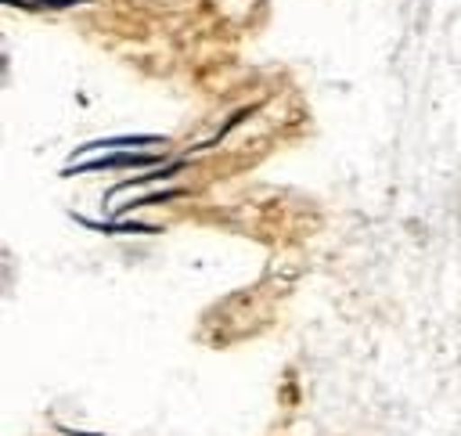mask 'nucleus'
Wrapping results in <instances>:
<instances>
[{"instance_id": "nucleus-1", "label": "nucleus", "mask_w": 461, "mask_h": 436, "mask_svg": "<svg viewBox=\"0 0 461 436\" xmlns=\"http://www.w3.org/2000/svg\"><path fill=\"white\" fill-rule=\"evenodd\" d=\"M119 166H158V155H155V151L104 155V159H94V162H83V166H68L65 177H76V173H86V169H119Z\"/></svg>"}, {"instance_id": "nucleus-3", "label": "nucleus", "mask_w": 461, "mask_h": 436, "mask_svg": "<svg viewBox=\"0 0 461 436\" xmlns=\"http://www.w3.org/2000/svg\"><path fill=\"white\" fill-rule=\"evenodd\" d=\"M180 191H158V195H148V198H137V202H130L126 209H140V205H148V202H166V198H176ZM122 209V213H126Z\"/></svg>"}, {"instance_id": "nucleus-2", "label": "nucleus", "mask_w": 461, "mask_h": 436, "mask_svg": "<svg viewBox=\"0 0 461 436\" xmlns=\"http://www.w3.org/2000/svg\"><path fill=\"white\" fill-rule=\"evenodd\" d=\"M86 227H94V231H115V234H158V227H148V223H86Z\"/></svg>"}]
</instances>
